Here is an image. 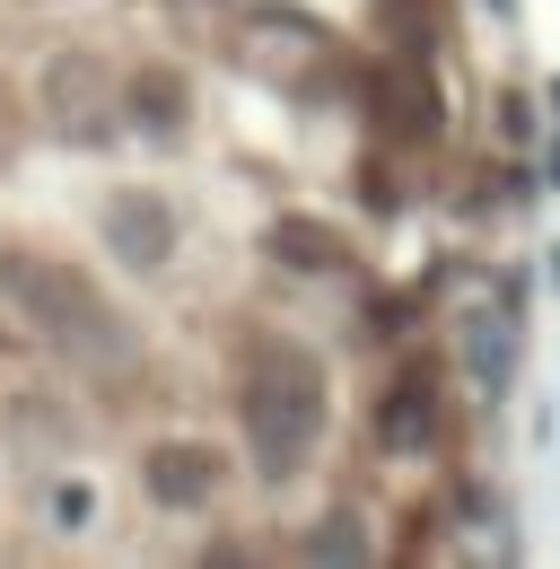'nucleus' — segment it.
I'll return each instance as SVG.
<instances>
[{
	"mask_svg": "<svg viewBox=\"0 0 560 569\" xmlns=\"http://www.w3.org/2000/svg\"><path fill=\"white\" fill-rule=\"evenodd\" d=\"M44 123L62 132V141H106L114 132V88H106V62H88V53H62L53 71H44Z\"/></svg>",
	"mask_w": 560,
	"mask_h": 569,
	"instance_id": "nucleus-3",
	"label": "nucleus"
},
{
	"mask_svg": "<svg viewBox=\"0 0 560 569\" xmlns=\"http://www.w3.org/2000/svg\"><path fill=\"white\" fill-rule=\"evenodd\" d=\"M149 491L167 499V508H202L219 491V456L210 447H158L149 456Z\"/></svg>",
	"mask_w": 560,
	"mask_h": 569,
	"instance_id": "nucleus-6",
	"label": "nucleus"
},
{
	"mask_svg": "<svg viewBox=\"0 0 560 569\" xmlns=\"http://www.w3.org/2000/svg\"><path fill=\"white\" fill-rule=\"evenodd\" d=\"M272 246H280V263H298V272H333V263H342L333 228H316V219H280Z\"/></svg>",
	"mask_w": 560,
	"mask_h": 569,
	"instance_id": "nucleus-8",
	"label": "nucleus"
},
{
	"mask_svg": "<svg viewBox=\"0 0 560 569\" xmlns=\"http://www.w3.org/2000/svg\"><path fill=\"white\" fill-rule=\"evenodd\" d=\"M316 438H324V368H316V351L254 342V359H246V447H254V465L272 482H289L316 456Z\"/></svg>",
	"mask_w": 560,
	"mask_h": 569,
	"instance_id": "nucleus-2",
	"label": "nucleus"
},
{
	"mask_svg": "<svg viewBox=\"0 0 560 569\" xmlns=\"http://www.w3.org/2000/svg\"><path fill=\"white\" fill-rule=\"evenodd\" d=\"M473 377L508 386V316H473Z\"/></svg>",
	"mask_w": 560,
	"mask_h": 569,
	"instance_id": "nucleus-9",
	"label": "nucleus"
},
{
	"mask_svg": "<svg viewBox=\"0 0 560 569\" xmlns=\"http://www.w3.org/2000/svg\"><path fill=\"white\" fill-rule=\"evenodd\" d=\"M106 246H114L132 272H158L167 246H176V211H167L158 193H114V202H106Z\"/></svg>",
	"mask_w": 560,
	"mask_h": 569,
	"instance_id": "nucleus-5",
	"label": "nucleus"
},
{
	"mask_svg": "<svg viewBox=\"0 0 560 569\" xmlns=\"http://www.w3.org/2000/svg\"><path fill=\"white\" fill-rule=\"evenodd\" d=\"M377 18H386L403 44H429V27H438V0H377Z\"/></svg>",
	"mask_w": 560,
	"mask_h": 569,
	"instance_id": "nucleus-10",
	"label": "nucleus"
},
{
	"mask_svg": "<svg viewBox=\"0 0 560 569\" xmlns=\"http://www.w3.org/2000/svg\"><path fill=\"white\" fill-rule=\"evenodd\" d=\"M132 114L149 132H184V79L176 71H140L132 79Z\"/></svg>",
	"mask_w": 560,
	"mask_h": 569,
	"instance_id": "nucleus-7",
	"label": "nucleus"
},
{
	"mask_svg": "<svg viewBox=\"0 0 560 569\" xmlns=\"http://www.w3.org/2000/svg\"><path fill=\"white\" fill-rule=\"evenodd\" d=\"M0 149H9V114H0Z\"/></svg>",
	"mask_w": 560,
	"mask_h": 569,
	"instance_id": "nucleus-11",
	"label": "nucleus"
},
{
	"mask_svg": "<svg viewBox=\"0 0 560 569\" xmlns=\"http://www.w3.org/2000/svg\"><path fill=\"white\" fill-rule=\"evenodd\" d=\"M0 289L18 298V316H27L62 359L97 368V377H132V368H140V333L123 325V307L97 298L88 272H70V263H53V254L9 246V254H0Z\"/></svg>",
	"mask_w": 560,
	"mask_h": 569,
	"instance_id": "nucleus-1",
	"label": "nucleus"
},
{
	"mask_svg": "<svg viewBox=\"0 0 560 569\" xmlns=\"http://www.w3.org/2000/svg\"><path fill=\"white\" fill-rule=\"evenodd\" d=\"M438 421H447V403H438V377H429V368L394 377L386 403H377V438H386V456H429V447H438Z\"/></svg>",
	"mask_w": 560,
	"mask_h": 569,
	"instance_id": "nucleus-4",
	"label": "nucleus"
}]
</instances>
